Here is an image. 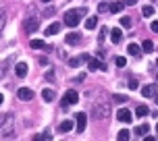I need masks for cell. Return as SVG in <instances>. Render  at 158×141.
<instances>
[{
  "label": "cell",
  "mask_w": 158,
  "mask_h": 141,
  "mask_svg": "<svg viewBox=\"0 0 158 141\" xmlns=\"http://www.w3.org/2000/svg\"><path fill=\"white\" fill-rule=\"evenodd\" d=\"M85 13H87L85 6H83V8H73V10H67V13H64V23L69 25V27H77L79 21L85 17Z\"/></svg>",
  "instance_id": "obj_1"
},
{
  "label": "cell",
  "mask_w": 158,
  "mask_h": 141,
  "mask_svg": "<svg viewBox=\"0 0 158 141\" xmlns=\"http://www.w3.org/2000/svg\"><path fill=\"white\" fill-rule=\"evenodd\" d=\"M13 125H15L13 114H4V116H2V120H0V133L10 135V133H13Z\"/></svg>",
  "instance_id": "obj_2"
},
{
  "label": "cell",
  "mask_w": 158,
  "mask_h": 141,
  "mask_svg": "<svg viewBox=\"0 0 158 141\" xmlns=\"http://www.w3.org/2000/svg\"><path fill=\"white\" fill-rule=\"evenodd\" d=\"M94 114L98 118H108V116H110V104H108V102L94 104Z\"/></svg>",
  "instance_id": "obj_3"
},
{
  "label": "cell",
  "mask_w": 158,
  "mask_h": 141,
  "mask_svg": "<svg viewBox=\"0 0 158 141\" xmlns=\"http://www.w3.org/2000/svg\"><path fill=\"white\" fill-rule=\"evenodd\" d=\"M77 102H79V94L75 89H67V94H64V98H63V108L73 106V104H77Z\"/></svg>",
  "instance_id": "obj_4"
},
{
  "label": "cell",
  "mask_w": 158,
  "mask_h": 141,
  "mask_svg": "<svg viewBox=\"0 0 158 141\" xmlns=\"http://www.w3.org/2000/svg\"><path fill=\"white\" fill-rule=\"evenodd\" d=\"M17 95H19V100H23V102H29V100H33V89H31V87H19Z\"/></svg>",
  "instance_id": "obj_5"
},
{
  "label": "cell",
  "mask_w": 158,
  "mask_h": 141,
  "mask_svg": "<svg viewBox=\"0 0 158 141\" xmlns=\"http://www.w3.org/2000/svg\"><path fill=\"white\" fill-rule=\"evenodd\" d=\"M75 120H77V133H83V129L87 127V116L83 112H77L75 114Z\"/></svg>",
  "instance_id": "obj_6"
},
{
  "label": "cell",
  "mask_w": 158,
  "mask_h": 141,
  "mask_svg": "<svg viewBox=\"0 0 158 141\" xmlns=\"http://www.w3.org/2000/svg\"><path fill=\"white\" fill-rule=\"evenodd\" d=\"M158 91H156V85L154 83H148V85H143L142 87V95L143 98H154Z\"/></svg>",
  "instance_id": "obj_7"
},
{
  "label": "cell",
  "mask_w": 158,
  "mask_h": 141,
  "mask_svg": "<svg viewBox=\"0 0 158 141\" xmlns=\"http://www.w3.org/2000/svg\"><path fill=\"white\" fill-rule=\"evenodd\" d=\"M117 120H121V123H131V112L127 108L117 110Z\"/></svg>",
  "instance_id": "obj_8"
},
{
  "label": "cell",
  "mask_w": 158,
  "mask_h": 141,
  "mask_svg": "<svg viewBox=\"0 0 158 141\" xmlns=\"http://www.w3.org/2000/svg\"><path fill=\"white\" fill-rule=\"evenodd\" d=\"M29 46H31L33 50H48V52L52 50V46H48V44H44L42 39H31V42H29Z\"/></svg>",
  "instance_id": "obj_9"
},
{
  "label": "cell",
  "mask_w": 158,
  "mask_h": 141,
  "mask_svg": "<svg viewBox=\"0 0 158 141\" xmlns=\"http://www.w3.org/2000/svg\"><path fill=\"white\" fill-rule=\"evenodd\" d=\"M38 29H40V23L35 19H27L25 21V31L27 33H33V31H38Z\"/></svg>",
  "instance_id": "obj_10"
},
{
  "label": "cell",
  "mask_w": 158,
  "mask_h": 141,
  "mask_svg": "<svg viewBox=\"0 0 158 141\" xmlns=\"http://www.w3.org/2000/svg\"><path fill=\"white\" fill-rule=\"evenodd\" d=\"M87 66H89V70H98V69L104 70V69H106V66H104L98 58H89V60H87Z\"/></svg>",
  "instance_id": "obj_11"
},
{
  "label": "cell",
  "mask_w": 158,
  "mask_h": 141,
  "mask_svg": "<svg viewBox=\"0 0 158 141\" xmlns=\"http://www.w3.org/2000/svg\"><path fill=\"white\" fill-rule=\"evenodd\" d=\"M110 39H112V44H121V39H123V31L118 29V27H114L110 31Z\"/></svg>",
  "instance_id": "obj_12"
},
{
  "label": "cell",
  "mask_w": 158,
  "mask_h": 141,
  "mask_svg": "<svg viewBox=\"0 0 158 141\" xmlns=\"http://www.w3.org/2000/svg\"><path fill=\"white\" fill-rule=\"evenodd\" d=\"M67 44H71V46H77L79 42H81V35L79 33H67Z\"/></svg>",
  "instance_id": "obj_13"
},
{
  "label": "cell",
  "mask_w": 158,
  "mask_h": 141,
  "mask_svg": "<svg viewBox=\"0 0 158 141\" xmlns=\"http://www.w3.org/2000/svg\"><path fill=\"white\" fill-rule=\"evenodd\" d=\"M60 27H63L60 23H52V25H48V27H46V35H48V38H50V35H56V33L60 31Z\"/></svg>",
  "instance_id": "obj_14"
},
{
  "label": "cell",
  "mask_w": 158,
  "mask_h": 141,
  "mask_svg": "<svg viewBox=\"0 0 158 141\" xmlns=\"http://www.w3.org/2000/svg\"><path fill=\"white\" fill-rule=\"evenodd\" d=\"M15 75L23 79L25 75H27V64H25V62H19V64L15 66Z\"/></svg>",
  "instance_id": "obj_15"
},
{
  "label": "cell",
  "mask_w": 158,
  "mask_h": 141,
  "mask_svg": "<svg viewBox=\"0 0 158 141\" xmlns=\"http://www.w3.org/2000/svg\"><path fill=\"white\" fill-rule=\"evenodd\" d=\"M71 129H73V120H63V123L58 125V131H60V133H69Z\"/></svg>",
  "instance_id": "obj_16"
},
{
  "label": "cell",
  "mask_w": 158,
  "mask_h": 141,
  "mask_svg": "<svg viewBox=\"0 0 158 141\" xmlns=\"http://www.w3.org/2000/svg\"><path fill=\"white\" fill-rule=\"evenodd\" d=\"M123 8H125V2H112L110 6H108V10H110V13H121V10H123Z\"/></svg>",
  "instance_id": "obj_17"
},
{
  "label": "cell",
  "mask_w": 158,
  "mask_h": 141,
  "mask_svg": "<svg viewBox=\"0 0 158 141\" xmlns=\"http://www.w3.org/2000/svg\"><path fill=\"white\" fill-rule=\"evenodd\" d=\"M127 52H129V54H133V56H139V54H142V48L131 42V44H129V48H127Z\"/></svg>",
  "instance_id": "obj_18"
},
{
  "label": "cell",
  "mask_w": 158,
  "mask_h": 141,
  "mask_svg": "<svg viewBox=\"0 0 158 141\" xmlns=\"http://www.w3.org/2000/svg\"><path fill=\"white\" fill-rule=\"evenodd\" d=\"M42 98H44L46 102H52V100H54V98H56L54 89H44V91H42Z\"/></svg>",
  "instance_id": "obj_19"
},
{
  "label": "cell",
  "mask_w": 158,
  "mask_h": 141,
  "mask_svg": "<svg viewBox=\"0 0 158 141\" xmlns=\"http://www.w3.org/2000/svg\"><path fill=\"white\" fill-rule=\"evenodd\" d=\"M85 27L87 29H96V27H98V17H87L85 19Z\"/></svg>",
  "instance_id": "obj_20"
},
{
  "label": "cell",
  "mask_w": 158,
  "mask_h": 141,
  "mask_svg": "<svg viewBox=\"0 0 158 141\" xmlns=\"http://www.w3.org/2000/svg\"><path fill=\"white\" fill-rule=\"evenodd\" d=\"M131 25H133V19H131V17H121V27L129 29Z\"/></svg>",
  "instance_id": "obj_21"
},
{
  "label": "cell",
  "mask_w": 158,
  "mask_h": 141,
  "mask_svg": "<svg viewBox=\"0 0 158 141\" xmlns=\"http://www.w3.org/2000/svg\"><path fill=\"white\" fill-rule=\"evenodd\" d=\"M142 15L150 19V17L154 15V6H152V4H148V6H143V8H142Z\"/></svg>",
  "instance_id": "obj_22"
},
{
  "label": "cell",
  "mask_w": 158,
  "mask_h": 141,
  "mask_svg": "<svg viewBox=\"0 0 158 141\" xmlns=\"http://www.w3.org/2000/svg\"><path fill=\"white\" fill-rule=\"evenodd\" d=\"M142 50H143V52H152V50H154V44H152L150 39H143V44H142Z\"/></svg>",
  "instance_id": "obj_23"
},
{
  "label": "cell",
  "mask_w": 158,
  "mask_h": 141,
  "mask_svg": "<svg viewBox=\"0 0 158 141\" xmlns=\"http://www.w3.org/2000/svg\"><path fill=\"white\" fill-rule=\"evenodd\" d=\"M148 131H150V127H148V125H139V127L133 131V133H135V135H146Z\"/></svg>",
  "instance_id": "obj_24"
},
{
  "label": "cell",
  "mask_w": 158,
  "mask_h": 141,
  "mask_svg": "<svg viewBox=\"0 0 158 141\" xmlns=\"http://www.w3.org/2000/svg\"><path fill=\"white\" fill-rule=\"evenodd\" d=\"M135 114H137L139 118L146 116V114H148V106H137V108H135Z\"/></svg>",
  "instance_id": "obj_25"
},
{
  "label": "cell",
  "mask_w": 158,
  "mask_h": 141,
  "mask_svg": "<svg viewBox=\"0 0 158 141\" xmlns=\"http://www.w3.org/2000/svg\"><path fill=\"white\" fill-rule=\"evenodd\" d=\"M129 137H131V135H129V131H125V129H123V131H118V135H117L118 141H127Z\"/></svg>",
  "instance_id": "obj_26"
},
{
  "label": "cell",
  "mask_w": 158,
  "mask_h": 141,
  "mask_svg": "<svg viewBox=\"0 0 158 141\" xmlns=\"http://www.w3.org/2000/svg\"><path fill=\"white\" fill-rule=\"evenodd\" d=\"M79 64H81V56H77V58H71V60H69V66H71V69H77Z\"/></svg>",
  "instance_id": "obj_27"
},
{
  "label": "cell",
  "mask_w": 158,
  "mask_h": 141,
  "mask_svg": "<svg viewBox=\"0 0 158 141\" xmlns=\"http://www.w3.org/2000/svg\"><path fill=\"white\" fill-rule=\"evenodd\" d=\"M114 64H117V66H125V64H127L125 56H117V58H114Z\"/></svg>",
  "instance_id": "obj_28"
},
{
  "label": "cell",
  "mask_w": 158,
  "mask_h": 141,
  "mask_svg": "<svg viewBox=\"0 0 158 141\" xmlns=\"http://www.w3.org/2000/svg\"><path fill=\"white\" fill-rule=\"evenodd\" d=\"M112 100H114V102H127V95H121V94H114V95H112Z\"/></svg>",
  "instance_id": "obj_29"
},
{
  "label": "cell",
  "mask_w": 158,
  "mask_h": 141,
  "mask_svg": "<svg viewBox=\"0 0 158 141\" xmlns=\"http://www.w3.org/2000/svg\"><path fill=\"white\" fill-rule=\"evenodd\" d=\"M137 85H139V83H137V79H135V77L129 79V89H137Z\"/></svg>",
  "instance_id": "obj_30"
},
{
  "label": "cell",
  "mask_w": 158,
  "mask_h": 141,
  "mask_svg": "<svg viewBox=\"0 0 158 141\" xmlns=\"http://www.w3.org/2000/svg\"><path fill=\"white\" fill-rule=\"evenodd\" d=\"M8 66V60H4V62H0V79H2V75H4V69Z\"/></svg>",
  "instance_id": "obj_31"
},
{
  "label": "cell",
  "mask_w": 158,
  "mask_h": 141,
  "mask_svg": "<svg viewBox=\"0 0 158 141\" xmlns=\"http://www.w3.org/2000/svg\"><path fill=\"white\" fill-rule=\"evenodd\" d=\"M104 10H108L106 4H98V13H104Z\"/></svg>",
  "instance_id": "obj_32"
},
{
  "label": "cell",
  "mask_w": 158,
  "mask_h": 141,
  "mask_svg": "<svg viewBox=\"0 0 158 141\" xmlns=\"http://www.w3.org/2000/svg\"><path fill=\"white\" fill-rule=\"evenodd\" d=\"M46 79H50V81H54V73H52V70H48V73H46Z\"/></svg>",
  "instance_id": "obj_33"
},
{
  "label": "cell",
  "mask_w": 158,
  "mask_h": 141,
  "mask_svg": "<svg viewBox=\"0 0 158 141\" xmlns=\"http://www.w3.org/2000/svg\"><path fill=\"white\" fill-rule=\"evenodd\" d=\"M152 31L158 33V21H152Z\"/></svg>",
  "instance_id": "obj_34"
},
{
  "label": "cell",
  "mask_w": 158,
  "mask_h": 141,
  "mask_svg": "<svg viewBox=\"0 0 158 141\" xmlns=\"http://www.w3.org/2000/svg\"><path fill=\"white\" fill-rule=\"evenodd\" d=\"M89 60V54H81V62H87Z\"/></svg>",
  "instance_id": "obj_35"
},
{
  "label": "cell",
  "mask_w": 158,
  "mask_h": 141,
  "mask_svg": "<svg viewBox=\"0 0 158 141\" xmlns=\"http://www.w3.org/2000/svg\"><path fill=\"white\" fill-rule=\"evenodd\" d=\"M135 2H137V0H125V4H127V6H133Z\"/></svg>",
  "instance_id": "obj_36"
},
{
  "label": "cell",
  "mask_w": 158,
  "mask_h": 141,
  "mask_svg": "<svg viewBox=\"0 0 158 141\" xmlns=\"http://www.w3.org/2000/svg\"><path fill=\"white\" fill-rule=\"evenodd\" d=\"M2 102H4V98H2V94H0V104H2Z\"/></svg>",
  "instance_id": "obj_37"
},
{
  "label": "cell",
  "mask_w": 158,
  "mask_h": 141,
  "mask_svg": "<svg viewBox=\"0 0 158 141\" xmlns=\"http://www.w3.org/2000/svg\"><path fill=\"white\" fill-rule=\"evenodd\" d=\"M154 98H156V104H158V94H156V95H154Z\"/></svg>",
  "instance_id": "obj_38"
},
{
  "label": "cell",
  "mask_w": 158,
  "mask_h": 141,
  "mask_svg": "<svg viewBox=\"0 0 158 141\" xmlns=\"http://www.w3.org/2000/svg\"><path fill=\"white\" fill-rule=\"evenodd\" d=\"M42 2H52V0H42Z\"/></svg>",
  "instance_id": "obj_39"
},
{
  "label": "cell",
  "mask_w": 158,
  "mask_h": 141,
  "mask_svg": "<svg viewBox=\"0 0 158 141\" xmlns=\"http://www.w3.org/2000/svg\"><path fill=\"white\" fill-rule=\"evenodd\" d=\"M156 133H158V125H156Z\"/></svg>",
  "instance_id": "obj_40"
},
{
  "label": "cell",
  "mask_w": 158,
  "mask_h": 141,
  "mask_svg": "<svg viewBox=\"0 0 158 141\" xmlns=\"http://www.w3.org/2000/svg\"><path fill=\"white\" fill-rule=\"evenodd\" d=\"M156 79H158V75H156Z\"/></svg>",
  "instance_id": "obj_41"
}]
</instances>
